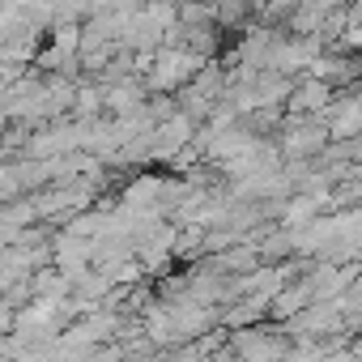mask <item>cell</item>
Returning <instances> with one entry per match:
<instances>
[{"label":"cell","instance_id":"5","mask_svg":"<svg viewBox=\"0 0 362 362\" xmlns=\"http://www.w3.org/2000/svg\"><path fill=\"white\" fill-rule=\"evenodd\" d=\"M290 5H298V0H273V9H290Z\"/></svg>","mask_w":362,"mask_h":362},{"label":"cell","instance_id":"3","mask_svg":"<svg viewBox=\"0 0 362 362\" xmlns=\"http://www.w3.org/2000/svg\"><path fill=\"white\" fill-rule=\"evenodd\" d=\"M324 103H328V86H320V81L290 98V107H294V111H315V107H324Z\"/></svg>","mask_w":362,"mask_h":362},{"label":"cell","instance_id":"4","mask_svg":"<svg viewBox=\"0 0 362 362\" xmlns=\"http://www.w3.org/2000/svg\"><path fill=\"white\" fill-rule=\"evenodd\" d=\"M362 128V103H349L345 111H337V124H332V136H349Z\"/></svg>","mask_w":362,"mask_h":362},{"label":"cell","instance_id":"2","mask_svg":"<svg viewBox=\"0 0 362 362\" xmlns=\"http://www.w3.org/2000/svg\"><path fill=\"white\" fill-rule=\"evenodd\" d=\"M103 103L111 111H132L141 103V90H136V81H124V86H111V94H103Z\"/></svg>","mask_w":362,"mask_h":362},{"label":"cell","instance_id":"1","mask_svg":"<svg viewBox=\"0 0 362 362\" xmlns=\"http://www.w3.org/2000/svg\"><path fill=\"white\" fill-rule=\"evenodd\" d=\"M201 69H205V56L197 47H158L149 56L145 86L149 90H179V86H188Z\"/></svg>","mask_w":362,"mask_h":362}]
</instances>
